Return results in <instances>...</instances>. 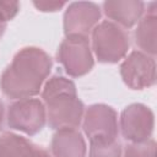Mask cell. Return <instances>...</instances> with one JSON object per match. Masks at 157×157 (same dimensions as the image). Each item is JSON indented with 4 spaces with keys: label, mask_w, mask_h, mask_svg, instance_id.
Here are the masks:
<instances>
[{
    "label": "cell",
    "mask_w": 157,
    "mask_h": 157,
    "mask_svg": "<svg viewBox=\"0 0 157 157\" xmlns=\"http://www.w3.org/2000/svg\"><path fill=\"white\" fill-rule=\"evenodd\" d=\"M92 52L102 64H117L124 59L130 48V37L126 29L117 23L101 21L91 32Z\"/></svg>",
    "instance_id": "obj_3"
},
{
    "label": "cell",
    "mask_w": 157,
    "mask_h": 157,
    "mask_svg": "<svg viewBox=\"0 0 157 157\" xmlns=\"http://www.w3.org/2000/svg\"><path fill=\"white\" fill-rule=\"evenodd\" d=\"M6 27H7V22H5V21H4V20L0 17V38L4 36Z\"/></svg>",
    "instance_id": "obj_20"
},
{
    "label": "cell",
    "mask_w": 157,
    "mask_h": 157,
    "mask_svg": "<svg viewBox=\"0 0 157 157\" xmlns=\"http://www.w3.org/2000/svg\"><path fill=\"white\" fill-rule=\"evenodd\" d=\"M123 157H156V141L148 139L144 142H130L125 146Z\"/></svg>",
    "instance_id": "obj_14"
},
{
    "label": "cell",
    "mask_w": 157,
    "mask_h": 157,
    "mask_svg": "<svg viewBox=\"0 0 157 157\" xmlns=\"http://www.w3.org/2000/svg\"><path fill=\"white\" fill-rule=\"evenodd\" d=\"M157 4H147V10L137 22L134 31L135 44L139 47L140 52L155 56L157 53L156 39H157Z\"/></svg>",
    "instance_id": "obj_12"
},
{
    "label": "cell",
    "mask_w": 157,
    "mask_h": 157,
    "mask_svg": "<svg viewBox=\"0 0 157 157\" xmlns=\"http://www.w3.org/2000/svg\"><path fill=\"white\" fill-rule=\"evenodd\" d=\"M45 123V105L38 98L17 99L7 107L6 124L12 130L33 136L43 130Z\"/></svg>",
    "instance_id": "obj_6"
},
{
    "label": "cell",
    "mask_w": 157,
    "mask_h": 157,
    "mask_svg": "<svg viewBox=\"0 0 157 157\" xmlns=\"http://www.w3.org/2000/svg\"><path fill=\"white\" fill-rule=\"evenodd\" d=\"M102 11L91 1H75L69 4L64 13L65 36L88 37L92 29L101 22Z\"/></svg>",
    "instance_id": "obj_9"
},
{
    "label": "cell",
    "mask_w": 157,
    "mask_h": 157,
    "mask_svg": "<svg viewBox=\"0 0 157 157\" xmlns=\"http://www.w3.org/2000/svg\"><path fill=\"white\" fill-rule=\"evenodd\" d=\"M124 83L131 90H145L156 83L155 56L132 50L124 58L119 67Z\"/></svg>",
    "instance_id": "obj_8"
},
{
    "label": "cell",
    "mask_w": 157,
    "mask_h": 157,
    "mask_svg": "<svg viewBox=\"0 0 157 157\" xmlns=\"http://www.w3.org/2000/svg\"><path fill=\"white\" fill-rule=\"evenodd\" d=\"M53 67L49 54L38 47L20 49L0 76V88L9 99L33 98L43 88Z\"/></svg>",
    "instance_id": "obj_1"
},
{
    "label": "cell",
    "mask_w": 157,
    "mask_h": 157,
    "mask_svg": "<svg viewBox=\"0 0 157 157\" xmlns=\"http://www.w3.org/2000/svg\"><path fill=\"white\" fill-rule=\"evenodd\" d=\"M104 15L109 21L124 29L131 28L145 13V2L139 0H109L102 4Z\"/></svg>",
    "instance_id": "obj_10"
},
{
    "label": "cell",
    "mask_w": 157,
    "mask_h": 157,
    "mask_svg": "<svg viewBox=\"0 0 157 157\" xmlns=\"http://www.w3.org/2000/svg\"><path fill=\"white\" fill-rule=\"evenodd\" d=\"M123 137L129 142H144L151 139L155 128V115L150 107L132 103L125 107L119 118Z\"/></svg>",
    "instance_id": "obj_7"
},
{
    "label": "cell",
    "mask_w": 157,
    "mask_h": 157,
    "mask_svg": "<svg viewBox=\"0 0 157 157\" xmlns=\"http://www.w3.org/2000/svg\"><path fill=\"white\" fill-rule=\"evenodd\" d=\"M88 157H123L121 145L118 140L110 144L90 145Z\"/></svg>",
    "instance_id": "obj_15"
},
{
    "label": "cell",
    "mask_w": 157,
    "mask_h": 157,
    "mask_svg": "<svg viewBox=\"0 0 157 157\" xmlns=\"http://www.w3.org/2000/svg\"><path fill=\"white\" fill-rule=\"evenodd\" d=\"M56 60L61 64L65 72L71 77H81L87 75L94 65L88 37L65 36L59 45Z\"/></svg>",
    "instance_id": "obj_5"
},
{
    "label": "cell",
    "mask_w": 157,
    "mask_h": 157,
    "mask_svg": "<svg viewBox=\"0 0 157 157\" xmlns=\"http://www.w3.org/2000/svg\"><path fill=\"white\" fill-rule=\"evenodd\" d=\"M36 147L26 137L10 131L0 136V157H33Z\"/></svg>",
    "instance_id": "obj_13"
},
{
    "label": "cell",
    "mask_w": 157,
    "mask_h": 157,
    "mask_svg": "<svg viewBox=\"0 0 157 157\" xmlns=\"http://www.w3.org/2000/svg\"><path fill=\"white\" fill-rule=\"evenodd\" d=\"M4 118H5V105H4L2 101L0 99V131H1V129H2Z\"/></svg>",
    "instance_id": "obj_19"
},
{
    "label": "cell",
    "mask_w": 157,
    "mask_h": 157,
    "mask_svg": "<svg viewBox=\"0 0 157 157\" xmlns=\"http://www.w3.org/2000/svg\"><path fill=\"white\" fill-rule=\"evenodd\" d=\"M32 4L38 11L42 12H55L66 5L65 2L59 1H33Z\"/></svg>",
    "instance_id": "obj_17"
},
{
    "label": "cell",
    "mask_w": 157,
    "mask_h": 157,
    "mask_svg": "<svg viewBox=\"0 0 157 157\" xmlns=\"http://www.w3.org/2000/svg\"><path fill=\"white\" fill-rule=\"evenodd\" d=\"M82 129L90 145L114 142L119 132L118 114L115 109L108 104H92L83 114Z\"/></svg>",
    "instance_id": "obj_4"
},
{
    "label": "cell",
    "mask_w": 157,
    "mask_h": 157,
    "mask_svg": "<svg viewBox=\"0 0 157 157\" xmlns=\"http://www.w3.org/2000/svg\"><path fill=\"white\" fill-rule=\"evenodd\" d=\"M20 11V4L16 1H0V17L9 22L16 17Z\"/></svg>",
    "instance_id": "obj_16"
},
{
    "label": "cell",
    "mask_w": 157,
    "mask_h": 157,
    "mask_svg": "<svg viewBox=\"0 0 157 157\" xmlns=\"http://www.w3.org/2000/svg\"><path fill=\"white\" fill-rule=\"evenodd\" d=\"M42 99L50 129H76L81 125L85 105L77 97L76 85L70 78L63 75L52 76L44 83Z\"/></svg>",
    "instance_id": "obj_2"
},
{
    "label": "cell",
    "mask_w": 157,
    "mask_h": 157,
    "mask_svg": "<svg viewBox=\"0 0 157 157\" xmlns=\"http://www.w3.org/2000/svg\"><path fill=\"white\" fill-rule=\"evenodd\" d=\"M52 157H86L85 137L77 129H59L52 137Z\"/></svg>",
    "instance_id": "obj_11"
},
{
    "label": "cell",
    "mask_w": 157,
    "mask_h": 157,
    "mask_svg": "<svg viewBox=\"0 0 157 157\" xmlns=\"http://www.w3.org/2000/svg\"><path fill=\"white\" fill-rule=\"evenodd\" d=\"M33 157H52V155H50L45 148H43V147H40V146H37Z\"/></svg>",
    "instance_id": "obj_18"
}]
</instances>
